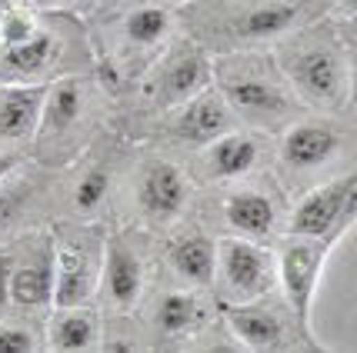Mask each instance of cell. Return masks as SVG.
Returning a JSON list of instances; mask_svg holds the SVG:
<instances>
[{
	"instance_id": "cell-1",
	"label": "cell",
	"mask_w": 357,
	"mask_h": 353,
	"mask_svg": "<svg viewBox=\"0 0 357 353\" xmlns=\"http://www.w3.org/2000/svg\"><path fill=\"white\" fill-rule=\"evenodd\" d=\"M214 87L227 100L234 117L250 127H280L294 120L297 93L284 80L278 61H264L254 54H231L211 63Z\"/></svg>"
},
{
	"instance_id": "cell-2",
	"label": "cell",
	"mask_w": 357,
	"mask_h": 353,
	"mask_svg": "<svg viewBox=\"0 0 357 353\" xmlns=\"http://www.w3.org/2000/svg\"><path fill=\"white\" fill-rule=\"evenodd\" d=\"M278 67L301 104L341 110L347 104V50L331 27H311L278 47Z\"/></svg>"
},
{
	"instance_id": "cell-3",
	"label": "cell",
	"mask_w": 357,
	"mask_h": 353,
	"mask_svg": "<svg viewBox=\"0 0 357 353\" xmlns=\"http://www.w3.org/2000/svg\"><path fill=\"white\" fill-rule=\"evenodd\" d=\"M91 110V80L84 74H63L50 80L40 107V123L33 134V150L44 164H63L74 154L80 130Z\"/></svg>"
},
{
	"instance_id": "cell-4",
	"label": "cell",
	"mask_w": 357,
	"mask_h": 353,
	"mask_svg": "<svg viewBox=\"0 0 357 353\" xmlns=\"http://www.w3.org/2000/svg\"><path fill=\"white\" fill-rule=\"evenodd\" d=\"M63 74H80L70 70V33L57 20H37L27 37L14 44H0V84H40Z\"/></svg>"
},
{
	"instance_id": "cell-5",
	"label": "cell",
	"mask_w": 357,
	"mask_h": 353,
	"mask_svg": "<svg viewBox=\"0 0 357 353\" xmlns=\"http://www.w3.org/2000/svg\"><path fill=\"white\" fill-rule=\"evenodd\" d=\"M7 307L40 313L54 307V233H27L3 257Z\"/></svg>"
},
{
	"instance_id": "cell-6",
	"label": "cell",
	"mask_w": 357,
	"mask_h": 353,
	"mask_svg": "<svg viewBox=\"0 0 357 353\" xmlns=\"http://www.w3.org/2000/svg\"><path fill=\"white\" fill-rule=\"evenodd\" d=\"M274 280H278V260L257 240H248V237L218 240L214 283H220V293H224L227 304L261 300L271 293Z\"/></svg>"
},
{
	"instance_id": "cell-7",
	"label": "cell",
	"mask_w": 357,
	"mask_h": 353,
	"mask_svg": "<svg viewBox=\"0 0 357 353\" xmlns=\"http://www.w3.org/2000/svg\"><path fill=\"white\" fill-rule=\"evenodd\" d=\"M334 237H304V233H291L278 253V280L284 287V300L297 323L311 334V300L317 290V280L324 270L327 250H331Z\"/></svg>"
},
{
	"instance_id": "cell-8",
	"label": "cell",
	"mask_w": 357,
	"mask_h": 353,
	"mask_svg": "<svg viewBox=\"0 0 357 353\" xmlns=\"http://www.w3.org/2000/svg\"><path fill=\"white\" fill-rule=\"evenodd\" d=\"M344 130L334 120H301L291 123L280 137L278 147V167L280 173L301 184L311 180L314 173L327 170L337 157L344 154Z\"/></svg>"
},
{
	"instance_id": "cell-9",
	"label": "cell",
	"mask_w": 357,
	"mask_h": 353,
	"mask_svg": "<svg viewBox=\"0 0 357 353\" xmlns=\"http://www.w3.org/2000/svg\"><path fill=\"white\" fill-rule=\"evenodd\" d=\"M357 214V170L311 187L294 207L287 230L304 237H334Z\"/></svg>"
},
{
	"instance_id": "cell-10",
	"label": "cell",
	"mask_w": 357,
	"mask_h": 353,
	"mask_svg": "<svg viewBox=\"0 0 357 353\" xmlns=\"http://www.w3.org/2000/svg\"><path fill=\"white\" fill-rule=\"evenodd\" d=\"M104 244L93 250L91 240H67L54 233V307L91 304L100 290Z\"/></svg>"
},
{
	"instance_id": "cell-11",
	"label": "cell",
	"mask_w": 357,
	"mask_h": 353,
	"mask_svg": "<svg viewBox=\"0 0 357 353\" xmlns=\"http://www.w3.org/2000/svg\"><path fill=\"white\" fill-rule=\"evenodd\" d=\"M224 320L231 327V334L237 337L241 347L257 353H274V350H291L294 347V334L311 337L301 330V323L291 320L274 310L271 304L261 300H248V304H224Z\"/></svg>"
},
{
	"instance_id": "cell-12",
	"label": "cell",
	"mask_w": 357,
	"mask_h": 353,
	"mask_svg": "<svg viewBox=\"0 0 357 353\" xmlns=\"http://www.w3.org/2000/svg\"><path fill=\"white\" fill-rule=\"evenodd\" d=\"M211 84H214V70L204 61V54L197 47L181 44L157 63V74L151 80V97L157 107L174 110Z\"/></svg>"
},
{
	"instance_id": "cell-13",
	"label": "cell",
	"mask_w": 357,
	"mask_h": 353,
	"mask_svg": "<svg viewBox=\"0 0 357 353\" xmlns=\"http://www.w3.org/2000/svg\"><path fill=\"white\" fill-rule=\"evenodd\" d=\"M190 200V180L177 164L157 157L147 160L137 173V210L151 223H171L174 217L184 214Z\"/></svg>"
},
{
	"instance_id": "cell-14",
	"label": "cell",
	"mask_w": 357,
	"mask_h": 353,
	"mask_svg": "<svg viewBox=\"0 0 357 353\" xmlns=\"http://www.w3.org/2000/svg\"><path fill=\"white\" fill-rule=\"evenodd\" d=\"M100 290L110 300L114 310H134V304L144 293V260L134 250V244L110 233L104 240V260H100Z\"/></svg>"
},
{
	"instance_id": "cell-15",
	"label": "cell",
	"mask_w": 357,
	"mask_h": 353,
	"mask_svg": "<svg viewBox=\"0 0 357 353\" xmlns=\"http://www.w3.org/2000/svg\"><path fill=\"white\" fill-rule=\"evenodd\" d=\"M234 123V110L227 107V100L220 97V91L211 84L201 93H194L190 100H184L181 107L171 110V134L184 143H211L214 137L227 134Z\"/></svg>"
},
{
	"instance_id": "cell-16",
	"label": "cell",
	"mask_w": 357,
	"mask_h": 353,
	"mask_svg": "<svg viewBox=\"0 0 357 353\" xmlns=\"http://www.w3.org/2000/svg\"><path fill=\"white\" fill-rule=\"evenodd\" d=\"M47 87L40 84H0V147L14 150L33 143Z\"/></svg>"
},
{
	"instance_id": "cell-17",
	"label": "cell",
	"mask_w": 357,
	"mask_h": 353,
	"mask_svg": "<svg viewBox=\"0 0 357 353\" xmlns=\"http://www.w3.org/2000/svg\"><path fill=\"white\" fill-rule=\"evenodd\" d=\"M261 160V140L254 134L227 130L204 143V173L211 180H241Z\"/></svg>"
},
{
	"instance_id": "cell-18",
	"label": "cell",
	"mask_w": 357,
	"mask_h": 353,
	"mask_svg": "<svg viewBox=\"0 0 357 353\" xmlns=\"http://www.w3.org/2000/svg\"><path fill=\"white\" fill-rule=\"evenodd\" d=\"M224 220L231 230H237V237L264 240L278 230L280 207L264 190H234L224 200Z\"/></svg>"
},
{
	"instance_id": "cell-19",
	"label": "cell",
	"mask_w": 357,
	"mask_h": 353,
	"mask_svg": "<svg viewBox=\"0 0 357 353\" xmlns=\"http://www.w3.org/2000/svg\"><path fill=\"white\" fill-rule=\"evenodd\" d=\"M44 347L57 353H87L100 347V320L87 304L80 307H54L47 320Z\"/></svg>"
},
{
	"instance_id": "cell-20",
	"label": "cell",
	"mask_w": 357,
	"mask_h": 353,
	"mask_svg": "<svg viewBox=\"0 0 357 353\" xmlns=\"http://www.w3.org/2000/svg\"><path fill=\"white\" fill-rule=\"evenodd\" d=\"M167 260H171L174 274L181 283L190 290H204L214 283V270H218V244L204 233H184L167 246Z\"/></svg>"
},
{
	"instance_id": "cell-21",
	"label": "cell",
	"mask_w": 357,
	"mask_h": 353,
	"mask_svg": "<svg viewBox=\"0 0 357 353\" xmlns=\"http://www.w3.org/2000/svg\"><path fill=\"white\" fill-rule=\"evenodd\" d=\"M297 20H301L297 3H261L234 20L231 37L234 40H271V37H280L291 27H297Z\"/></svg>"
},
{
	"instance_id": "cell-22",
	"label": "cell",
	"mask_w": 357,
	"mask_h": 353,
	"mask_svg": "<svg viewBox=\"0 0 357 353\" xmlns=\"http://www.w3.org/2000/svg\"><path fill=\"white\" fill-rule=\"evenodd\" d=\"M204 320L201 300L194 290H171L157 300L154 307V330L157 337H184L194 334Z\"/></svg>"
},
{
	"instance_id": "cell-23",
	"label": "cell",
	"mask_w": 357,
	"mask_h": 353,
	"mask_svg": "<svg viewBox=\"0 0 357 353\" xmlns=\"http://www.w3.org/2000/svg\"><path fill=\"white\" fill-rule=\"evenodd\" d=\"M33 197H37V180L24 177L20 170H14L7 180H0V237L20 227V220L33 207Z\"/></svg>"
},
{
	"instance_id": "cell-24",
	"label": "cell",
	"mask_w": 357,
	"mask_h": 353,
	"mask_svg": "<svg viewBox=\"0 0 357 353\" xmlns=\"http://www.w3.org/2000/svg\"><path fill=\"white\" fill-rule=\"evenodd\" d=\"M171 33V14L164 7H137L124 20V37L140 50L160 47Z\"/></svg>"
},
{
	"instance_id": "cell-25",
	"label": "cell",
	"mask_w": 357,
	"mask_h": 353,
	"mask_svg": "<svg viewBox=\"0 0 357 353\" xmlns=\"http://www.w3.org/2000/svg\"><path fill=\"white\" fill-rule=\"evenodd\" d=\"M107 190H110V173H107V167H91L77 180L70 203H74V210H77V214H93V210L104 203Z\"/></svg>"
},
{
	"instance_id": "cell-26",
	"label": "cell",
	"mask_w": 357,
	"mask_h": 353,
	"mask_svg": "<svg viewBox=\"0 0 357 353\" xmlns=\"http://www.w3.org/2000/svg\"><path fill=\"white\" fill-rule=\"evenodd\" d=\"M37 350H44L37 330L24 327V323H0V353H37Z\"/></svg>"
},
{
	"instance_id": "cell-27",
	"label": "cell",
	"mask_w": 357,
	"mask_h": 353,
	"mask_svg": "<svg viewBox=\"0 0 357 353\" xmlns=\"http://www.w3.org/2000/svg\"><path fill=\"white\" fill-rule=\"evenodd\" d=\"M347 100L357 107V44L347 47Z\"/></svg>"
},
{
	"instance_id": "cell-28",
	"label": "cell",
	"mask_w": 357,
	"mask_h": 353,
	"mask_svg": "<svg viewBox=\"0 0 357 353\" xmlns=\"http://www.w3.org/2000/svg\"><path fill=\"white\" fill-rule=\"evenodd\" d=\"M24 167V154H17V150H7V147H0V180H7L14 170Z\"/></svg>"
},
{
	"instance_id": "cell-29",
	"label": "cell",
	"mask_w": 357,
	"mask_h": 353,
	"mask_svg": "<svg viewBox=\"0 0 357 353\" xmlns=\"http://www.w3.org/2000/svg\"><path fill=\"white\" fill-rule=\"evenodd\" d=\"M7 304V287H3V257H0V307Z\"/></svg>"
},
{
	"instance_id": "cell-30",
	"label": "cell",
	"mask_w": 357,
	"mask_h": 353,
	"mask_svg": "<svg viewBox=\"0 0 357 353\" xmlns=\"http://www.w3.org/2000/svg\"><path fill=\"white\" fill-rule=\"evenodd\" d=\"M341 7L347 10V14H354V17H357V0H341Z\"/></svg>"
},
{
	"instance_id": "cell-31",
	"label": "cell",
	"mask_w": 357,
	"mask_h": 353,
	"mask_svg": "<svg viewBox=\"0 0 357 353\" xmlns=\"http://www.w3.org/2000/svg\"><path fill=\"white\" fill-rule=\"evenodd\" d=\"M7 7H10V0H0V17L7 14Z\"/></svg>"
}]
</instances>
